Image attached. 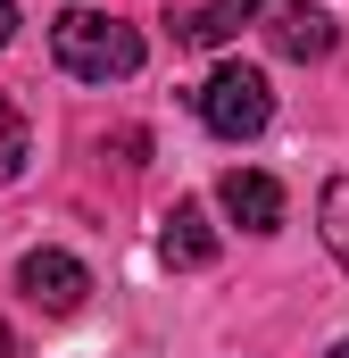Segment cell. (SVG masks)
Returning <instances> with one entry per match:
<instances>
[{
  "instance_id": "8",
  "label": "cell",
  "mask_w": 349,
  "mask_h": 358,
  "mask_svg": "<svg viewBox=\"0 0 349 358\" xmlns=\"http://www.w3.org/2000/svg\"><path fill=\"white\" fill-rule=\"evenodd\" d=\"M316 225H325V250L349 267V176H333L325 192H316Z\"/></svg>"
},
{
  "instance_id": "5",
  "label": "cell",
  "mask_w": 349,
  "mask_h": 358,
  "mask_svg": "<svg viewBox=\"0 0 349 358\" xmlns=\"http://www.w3.org/2000/svg\"><path fill=\"white\" fill-rule=\"evenodd\" d=\"M266 17V0H208V8H183V17H167L174 25V42L183 50H225L242 25H258Z\"/></svg>"
},
{
  "instance_id": "12",
  "label": "cell",
  "mask_w": 349,
  "mask_h": 358,
  "mask_svg": "<svg viewBox=\"0 0 349 358\" xmlns=\"http://www.w3.org/2000/svg\"><path fill=\"white\" fill-rule=\"evenodd\" d=\"M325 358H349V342H333V350H325Z\"/></svg>"
},
{
  "instance_id": "9",
  "label": "cell",
  "mask_w": 349,
  "mask_h": 358,
  "mask_svg": "<svg viewBox=\"0 0 349 358\" xmlns=\"http://www.w3.org/2000/svg\"><path fill=\"white\" fill-rule=\"evenodd\" d=\"M25 159H34V134H25V117L0 100V183H17V176H25Z\"/></svg>"
},
{
  "instance_id": "2",
  "label": "cell",
  "mask_w": 349,
  "mask_h": 358,
  "mask_svg": "<svg viewBox=\"0 0 349 358\" xmlns=\"http://www.w3.org/2000/svg\"><path fill=\"white\" fill-rule=\"evenodd\" d=\"M191 108H200V125H208L216 142H250V134L274 125V92H266V76L242 67V59H225L208 84L191 92Z\"/></svg>"
},
{
  "instance_id": "7",
  "label": "cell",
  "mask_w": 349,
  "mask_h": 358,
  "mask_svg": "<svg viewBox=\"0 0 349 358\" xmlns=\"http://www.w3.org/2000/svg\"><path fill=\"white\" fill-rule=\"evenodd\" d=\"M266 42H274L283 59H325V50H333V17H325L316 0H283V8L266 17Z\"/></svg>"
},
{
  "instance_id": "3",
  "label": "cell",
  "mask_w": 349,
  "mask_h": 358,
  "mask_svg": "<svg viewBox=\"0 0 349 358\" xmlns=\"http://www.w3.org/2000/svg\"><path fill=\"white\" fill-rule=\"evenodd\" d=\"M17 292H25L42 317H75L91 300V275H84V259H67V250H25V259H17Z\"/></svg>"
},
{
  "instance_id": "10",
  "label": "cell",
  "mask_w": 349,
  "mask_h": 358,
  "mask_svg": "<svg viewBox=\"0 0 349 358\" xmlns=\"http://www.w3.org/2000/svg\"><path fill=\"white\" fill-rule=\"evenodd\" d=\"M0 42H17V0H0Z\"/></svg>"
},
{
  "instance_id": "4",
  "label": "cell",
  "mask_w": 349,
  "mask_h": 358,
  "mask_svg": "<svg viewBox=\"0 0 349 358\" xmlns=\"http://www.w3.org/2000/svg\"><path fill=\"white\" fill-rule=\"evenodd\" d=\"M216 200H225V217H233L242 234H274V225H283V183L258 176V167H233V176L216 183Z\"/></svg>"
},
{
  "instance_id": "1",
  "label": "cell",
  "mask_w": 349,
  "mask_h": 358,
  "mask_svg": "<svg viewBox=\"0 0 349 358\" xmlns=\"http://www.w3.org/2000/svg\"><path fill=\"white\" fill-rule=\"evenodd\" d=\"M50 59L75 84H125L142 67V34L108 8H67V17H50Z\"/></svg>"
},
{
  "instance_id": "11",
  "label": "cell",
  "mask_w": 349,
  "mask_h": 358,
  "mask_svg": "<svg viewBox=\"0 0 349 358\" xmlns=\"http://www.w3.org/2000/svg\"><path fill=\"white\" fill-rule=\"evenodd\" d=\"M0 358H17V342H8V325H0Z\"/></svg>"
},
{
  "instance_id": "6",
  "label": "cell",
  "mask_w": 349,
  "mask_h": 358,
  "mask_svg": "<svg viewBox=\"0 0 349 358\" xmlns=\"http://www.w3.org/2000/svg\"><path fill=\"white\" fill-rule=\"evenodd\" d=\"M158 259L167 267H216V225H208L200 200H174L158 217Z\"/></svg>"
}]
</instances>
